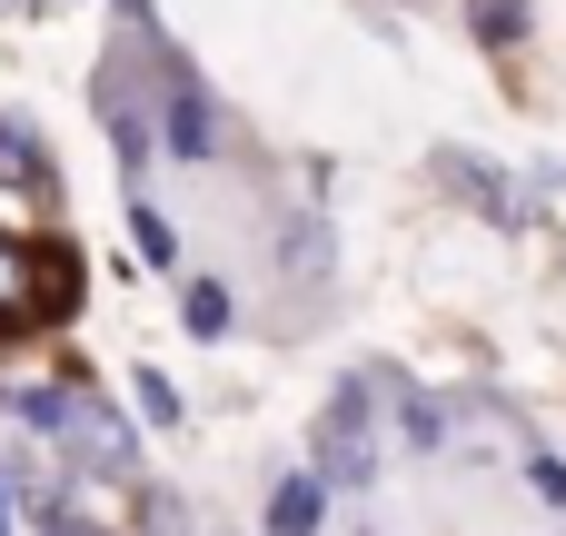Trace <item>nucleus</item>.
<instances>
[{"label":"nucleus","instance_id":"1","mask_svg":"<svg viewBox=\"0 0 566 536\" xmlns=\"http://www.w3.org/2000/svg\"><path fill=\"white\" fill-rule=\"evenodd\" d=\"M368 388H378V378H338V388H328V408L308 418V467L328 477V497H368V487H378V467H388L378 418H368Z\"/></svg>","mask_w":566,"mask_h":536},{"label":"nucleus","instance_id":"2","mask_svg":"<svg viewBox=\"0 0 566 536\" xmlns=\"http://www.w3.org/2000/svg\"><path fill=\"white\" fill-rule=\"evenodd\" d=\"M90 99H99V129H109V149H119V179H129V199L149 189V159H159V119H149V60L139 50H109L99 70H90Z\"/></svg>","mask_w":566,"mask_h":536},{"label":"nucleus","instance_id":"3","mask_svg":"<svg viewBox=\"0 0 566 536\" xmlns=\"http://www.w3.org/2000/svg\"><path fill=\"white\" fill-rule=\"evenodd\" d=\"M149 119H159V139H169V159H219V139H229V119H219V99H209V80L179 60V50H159L149 40Z\"/></svg>","mask_w":566,"mask_h":536},{"label":"nucleus","instance_id":"4","mask_svg":"<svg viewBox=\"0 0 566 536\" xmlns=\"http://www.w3.org/2000/svg\"><path fill=\"white\" fill-rule=\"evenodd\" d=\"M60 448H70V467H99V477H129V467H139V448H129V428H119V408H109L99 388H80Z\"/></svg>","mask_w":566,"mask_h":536},{"label":"nucleus","instance_id":"5","mask_svg":"<svg viewBox=\"0 0 566 536\" xmlns=\"http://www.w3.org/2000/svg\"><path fill=\"white\" fill-rule=\"evenodd\" d=\"M20 278H30V318H40V328H60V318L80 308V249H70V239H30V249H20Z\"/></svg>","mask_w":566,"mask_h":536},{"label":"nucleus","instance_id":"6","mask_svg":"<svg viewBox=\"0 0 566 536\" xmlns=\"http://www.w3.org/2000/svg\"><path fill=\"white\" fill-rule=\"evenodd\" d=\"M0 189H20V199H60V159L40 149V129H30L20 109H0Z\"/></svg>","mask_w":566,"mask_h":536},{"label":"nucleus","instance_id":"7","mask_svg":"<svg viewBox=\"0 0 566 536\" xmlns=\"http://www.w3.org/2000/svg\"><path fill=\"white\" fill-rule=\"evenodd\" d=\"M328 259H338V239H328V219H318V209L279 219V278H289V288H318V278H328Z\"/></svg>","mask_w":566,"mask_h":536},{"label":"nucleus","instance_id":"8","mask_svg":"<svg viewBox=\"0 0 566 536\" xmlns=\"http://www.w3.org/2000/svg\"><path fill=\"white\" fill-rule=\"evenodd\" d=\"M328 527V477L308 467V477H279L269 487V536H318Z\"/></svg>","mask_w":566,"mask_h":536},{"label":"nucleus","instance_id":"9","mask_svg":"<svg viewBox=\"0 0 566 536\" xmlns=\"http://www.w3.org/2000/svg\"><path fill=\"white\" fill-rule=\"evenodd\" d=\"M438 169H458V199H468V209H488L497 229H517V189H507L497 169H478V159H458V149H448Z\"/></svg>","mask_w":566,"mask_h":536},{"label":"nucleus","instance_id":"10","mask_svg":"<svg viewBox=\"0 0 566 536\" xmlns=\"http://www.w3.org/2000/svg\"><path fill=\"white\" fill-rule=\"evenodd\" d=\"M398 438H408V458H438L448 448V408L428 388H398Z\"/></svg>","mask_w":566,"mask_h":536},{"label":"nucleus","instance_id":"11","mask_svg":"<svg viewBox=\"0 0 566 536\" xmlns=\"http://www.w3.org/2000/svg\"><path fill=\"white\" fill-rule=\"evenodd\" d=\"M537 20H527V0H468V40L478 50H517Z\"/></svg>","mask_w":566,"mask_h":536},{"label":"nucleus","instance_id":"12","mask_svg":"<svg viewBox=\"0 0 566 536\" xmlns=\"http://www.w3.org/2000/svg\"><path fill=\"white\" fill-rule=\"evenodd\" d=\"M229 318H239V308H229L219 278H189V288H179V328H189V338H229Z\"/></svg>","mask_w":566,"mask_h":536},{"label":"nucleus","instance_id":"13","mask_svg":"<svg viewBox=\"0 0 566 536\" xmlns=\"http://www.w3.org/2000/svg\"><path fill=\"white\" fill-rule=\"evenodd\" d=\"M129 239H139V259H149V269H159V278H169V269H179V229H169V219H159V209H149V189H139V199H129Z\"/></svg>","mask_w":566,"mask_h":536},{"label":"nucleus","instance_id":"14","mask_svg":"<svg viewBox=\"0 0 566 536\" xmlns=\"http://www.w3.org/2000/svg\"><path fill=\"white\" fill-rule=\"evenodd\" d=\"M70 408H80V388H20V398H10V418H20L30 438H60Z\"/></svg>","mask_w":566,"mask_h":536},{"label":"nucleus","instance_id":"15","mask_svg":"<svg viewBox=\"0 0 566 536\" xmlns=\"http://www.w3.org/2000/svg\"><path fill=\"white\" fill-rule=\"evenodd\" d=\"M129 527H139V536H189V497H179V487H139Z\"/></svg>","mask_w":566,"mask_h":536},{"label":"nucleus","instance_id":"16","mask_svg":"<svg viewBox=\"0 0 566 536\" xmlns=\"http://www.w3.org/2000/svg\"><path fill=\"white\" fill-rule=\"evenodd\" d=\"M129 388H139V418H149V428H179V418H189V398H179V388H169L159 368H139Z\"/></svg>","mask_w":566,"mask_h":536},{"label":"nucleus","instance_id":"17","mask_svg":"<svg viewBox=\"0 0 566 536\" xmlns=\"http://www.w3.org/2000/svg\"><path fill=\"white\" fill-rule=\"evenodd\" d=\"M527 487H537V507H557V517H566V467H557V458H527Z\"/></svg>","mask_w":566,"mask_h":536},{"label":"nucleus","instance_id":"18","mask_svg":"<svg viewBox=\"0 0 566 536\" xmlns=\"http://www.w3.org/2000/svg\"><path fill=\"white\" fill-rule=\"evenodd\" d=\"M40 536H109V527H80V517H50Z\"/></svg>","mask_w":566,"mask_h":536},{"label":"nucleus","instance_id":"19","mask_svg":"<svg viewBox=\"0 0 566 536\" xmlns=\"http://www.w3.org/2000/svg\"><path fill=\"white\" fill-rule=\"evenodd\" d=\"M0 536H10V467H0Z\"/></svg>","mask_w":566,"mask_h":536}]
</instances>
